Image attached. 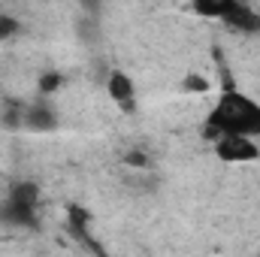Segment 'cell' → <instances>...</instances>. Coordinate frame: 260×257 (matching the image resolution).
I'll use <instances>...</instances> for the list:
<instances>
[{"mask_svg":"<svg viewBox=\"0 0 260 257\" xmlns=\"http://www.w3.org/2000/svg\"><path fill=\"white\" fill-rule=\"evenodd\" d=\"M209 124L221 130L224 136L254 139V136H260V103H254L251 97H245L239 91H227L209 112Z\"/></svg>","mask_w":260,"mask_h":257,"instance_id":"cell-1","label":"cell"},{"mask_svg":"<svg viewBox=\"0 0 260 257\" xmlns=\"http://www.w3.org/2000/svg\"><path fill=\"white\" fill-rule=\"evenodd\" d=\"M34 206H37V188L34 185H18V188H12L9 200H6V218H12L18 224H27L34 218Z\"/></svg>","mask_w":260,"mask_h":257,"instance_id":"cell-2","label":"cell"},{"mask_svg":"<svg viewBox=\"0 0 260 257\" xmlns=\"http://www.w3.org/2000/svg\"><path fill=\"white\" fill-rule=\"evenodd\" d=\"M218 157L245 164V160H254V157H257V148H254V142L245 139V136H221V142H218Z\"/></svg>","mask_w":260,"mask_h":257,"instance_id":"cell-3","label":"cell"},{"mask_svg":"<svg viewBox=\"0 0 260 257\" xmlns=\"http://www.w3.org/2000/svg\"><path fill=\"white\" fill-rule=\"evenodd\" d=\"M106 88H109V97H112V100H118V103H133V82H130V76L112 73L109 82H106Z\"/></svg>","mask_w":260,"mask_h":257,"instance_id":"cell-4","label":"cell"},{"mask_svg":"<svg viewBox=\"0 0 260 257\" xmlns=\"http://www.w3.org/2000/svg\"><path fill=\"white\" fill-rule=\"evenodd\" d=\"M6 30H12V24H6V21H3V18H0V37H3V34H6Z\"/></svg>","mask_w":260,"mask_h":257,"instance_id":"cell-5","label":"cell"}]
</instances>
